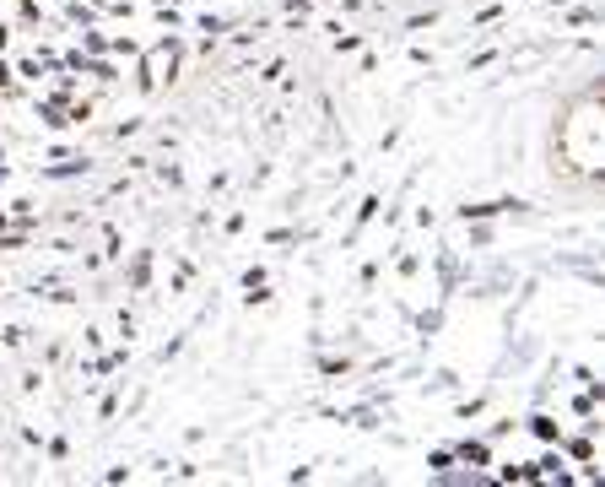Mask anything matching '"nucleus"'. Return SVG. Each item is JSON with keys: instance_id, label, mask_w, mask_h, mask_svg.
I'll use <instances>...</instances> for the list:
<instances>
[{"instance_id": "1", "label": "nucleus", "mask_w": 605, "mask_h": 487, "mask_svg": "<svg viewBox=\"0 0 605 487\" xmlns=\"http://www.w3.org/2000/svg\"><path fill=\"white\" fill-rule=\"evenodd\" d=\"M551 174L562 184H584L595 190L600 184V163H605V87H589V92H573L562 103V120L551 130Z\"/></svg>"}, {"instance_id": "2", "label": "nucleus", "mask_w": 605, "mask_h": 487, "mask_svg": "<svg viewBox=\"0 0 605 487\" xmlns=\"http://www.w3.org/2000/svg\"><path fill=\"white\" fill-rule=\"evenodd\" d=\"M179 71H184V33H168V38H157V44H146L136 55V65H130L141 98L179 87Z\"/></svg>"}, {"instance_id": "3", "label": "nucleus", "mask_w": 605, "mask_h": 487, "mask_svg": "<svg viewBox=\"0 0 605 487\" xmlns=\"http://www.w3.org/2000/svg\"><path fill=\"white\" fill-rule=\"evenodd\" d=\"M454 450V460H460L465 471H487L492 460H497V444H487L481 433H470V439H460V444H449Z\"/></svg>"}, {"instance_id": "4", "label": "nucleus", "mask_w": 605, "mask_h": 487, "mask_svg": "<svg viewBox=\"0 0 605 487\" xmlns=\"http://www.w3.org/2000/svg\"><path fill=\"white\" fill-rule=\"evenodd\" d=\"M152 266H157L152 249H136V260L125 266V287H130V293H146V287H152Z\"/></svg>"}, {"instance_id": "5", "label": "nucleus", "mask_w": 605, "mask_h": 487, "mask_svg": "<svg viewBox=\"0 0 605 487\" xmlns=\"http://www.w3.org/2000/svg\"><path fill=\"white\" fill-rule=\"evenodd\" d=\"M524 433H530L535 444H557V439H562V423H557L551 412H541V406H535V412L524 417Z\"/></svg>"}, {"instance_id": "6", "label": "nucleus", "mask_w": 605, "mask_h": 487, "mask_svg": "<svg viewBox=\"0 0 605 487\" xmlns=\"http://www.w3.org/2000/svg\"><path fill=\"white\" fill-rule=\"evenodd\" d=\"M233 22H238V17H222V11H195L190 28H195L200 38H222V33H233Z\"/></svg>"}, {"instance_id": "7", "label": "nucleus", "mask_w": 605, "mask_h": 487, "mask_svg": "<svg viewBox=\"0 0 605 487\" xmlns=\"http://www.w3.org/2000/svg\"><path fill=\"white\" fill-rule=\"evenodd\" d=\"M465 244L476 249V255H487L497 244V217H481V222H465Z\"/></svg>"}, {"instance_id": "8", "label": "nucleus", "mask_w": 605, "mask_h": 487, "mask_svg": "<svg viewBox=\"0 0 605 487\" xmlns=\"http://www.w3.org/2000/svg\"><path fill=\"white\" fill-rule=\"evenodd\" d=\"M22 98H28V82H17L11 55H0V103H22Z\"/></svg>"}, {"instance_id": "9", "label": "nucleus", "mask_w": 605, "mask_h": 487, "mask_svg": "<svg viewBox=\"0 0 605 487\" xmlns=\"http://www.w3.org/2000/svg\"><path fill=\"white\" fill-rule=\"evenodd\" d=\"M562 28H600V11L589 0H568L562 6Z\"/></svg>"}, {"instance_id": "10", "label": "nucleus", "mask_w": 605, "mask_h": 487, "mask_svg": "<svg viewBox=\"0 0 605 487\" xmlns=\"http://www.w3.org/2000/svg\"><path fill=\"white\" fill-rule=\"evenodd\" d=\"M65 28H71V33H82V28H98V11H92L87 6V0H65Z\"/></svg>"}, {"instance_id": "11", "label": "nucleus", "mask_w": 605, "mask_h": 487, "mask_svg": "<svg viewBox=\"0 0 605 487\" xmlns=\"http://www.w3.org/2000/svg\"><path fill=\"white\" fill-rule=\"evenodd\" d=\"M427 471H433L438 482H454L460 477V460H454V450H427Z\"/></svg>"}, {"instance_id": "12", "label": "nucleus", "mask_w": 605, "mask_h": 487, "mask_svg": "<svg viewBox=\"0 0 605 487\" xmlns=\"http://www.w3.org/2000/svg\"><path fill=\"white\" fill-rule=\"evenodd\" d=\"M152 22H157V28H173V33L190 28V17H184V11L173 6V0H152Z\"/></svg>"}, {"instance_id": "13", "label": "nucleus", "mask_w": 605, "mask_h": 487, "mask_svg": "<svg viewBox=\"0 0 605 487\" xmlns=\"http://www.w3.org/2000/svg\"><path fill=\"white\" fill-rule=\"evenodd\" d=\"M503 55H508V49H497V44L476 49V55L465 60V76H481V71H492V65H503Z\"/></svg>"}, {"instance_id": "14", "label": "nucleus", "mask_w": 605, "mask_h": 487, "mask_svg": "<svg viewBox=\"0 0 605 487\" xmlns=\"http://www.w3.org/2000/svg\"><path fill=\"white\" fill-rule=\"evenodd\" d=\"M362 44H368V33H357V28H335L330 33V49H335V55H357Z\"/></svg>"}, {"instance_id": "15", "label": "nucleus", "mask_w": 605, "mask_h": 487, "mask_svg": "<svg viewBox=\"0 0 605 487\" xmlns=\"http://www.w3.org/2000/svg\"><path fill=\"white\" fill-rule=\"evenodd\" d=\"M141 130H146V120H141V114H130V120H119V125L109 130V141H119V147H125V141H136Z\"/></svg>"}, {"instance_id": "16", "label": "nucleus", "mask_w": 605, "mask_h": 487, "mask_svg": "<svg viewBox=\"0 0 605 487\" xmlns=\"http://www.w3.org/2000/svg\"><path fill=\"white\" fill-rule=\"evenodd\" d=\"M514 428H519L514 417H492V423L481 428V439H487V444H503V439H508V433H514Z\"/></svg>"}, {"instance_id": "17", "label": "nucleus", "mask_w": 605, "mask_h": 487, "mask_svg": "<svg viewBox=\"0 0 605 487\" xmlns=\"http://www.w3.org/2000/svg\"><path fill=\"white\" fill-rule=\"evenodd\" d=\"M109 49V33H103V22L98 28H82V55H103Z\"/></svg>"}, {"instance_id": "18", "label": "nucleus", "mask_w": 605, "mask_h": 487, "mask_svg": "<svg viewBox=\"0 0 605 487\" xmlns=\"http://www.w3.org/2000/svg\"><path fill=\"white\" fill-rule=\"evenodd\" d=\"M28 325H6V331H0V347H6V352H22V347H28Z\"/></svg>"}, {"instance_id": "19", "label": "nucleus", "mask_w": 605, "mask_h": 487, "mask_svg": "<svg viewBox=\"0 0 605 487\" xmlns=\"http://www.w3.org/2000/svg\"><path fill=\"white\" fill-rule=\"evenodd\" d=\"M157 184H168V190H184V168H179V163H157Z\"/></svg>"}, {"instance_id": "20", "label": "nucleus", "mask_w": 605, "mask_h": 487, "mask_svg": "<svg viewBox=\"0 0 605 487\" xmlns=\"http://www.w3.org/2000/svg\"><path fill=\"white\" fill-rule=\"evenodd\" d=\"M487 406H492V396H470V401H460V406H454V417H465V423H470V417H481Z\"/></svg>"}, {"instance_id": "21", "label": "nucleus", "mask_w": 605, "mask_h": 487, "mask_svg": "<svg viewBox=\"0 0 605 487\" xmlns=\"http://www.w3.org/2000/svg\"><path fill=\"white\" fill-rule=\"evenodd\" d=\"M249 228V217H244V206H233V212H227L222 217V233H227V239H238V233H244Z\"/></svg>"}, {"instance_id": "22", "label": "nucleus", "mask_w": 605, "mask_h": 487, "mask_svg": "<svg viewBox=\"0 0 605 487\" xmlns=\"http://www.w3.org/2000/svg\"><path fill=\"white\" fill-rule=\"evenodd\" d=\"M260 282H271V266H260V260H254V266L238 276V287H260Z\"/></svg>"}, {"instance_id": "23", "label": "nucleus", "mask_w": 605, "mask_h": 487, "mask_svg": "<svg viewBox=\"0 0 605 487\" xmlns=\"http://www.w3.org/2000/svg\"><path fill=\"white\" fill-rule=\"evenodd\" d=\"M411 222H416V228H422V233H433V228H438V212H433V206L422 201V206H416V212H411Z\"/></svg>"}, {"instance_id": "24", "label": "nucleus", "mask_w": 605, "mask_h": 487, "mask_svg": "<svg viewBox=\"0 0 605 487\" xmlns=\"http://www.w3.org/2000/svg\"><path fill=\"white\" fill-rule=\"evenodd\" d=\"M44 450H49V460H71V439L55 433V439H44Z\"/></svg>"}, {"instance_id": "25", "label": "nucleus", "mask_w": 605, "mask_h": 487, "mask_svg": "<svg viewBox=\"0 0 605 487\" xmlns=\"http://www.w3.org/2000/svg\"><path fill=\"white\" fill-rule=\"evenodd\" d=\"M373 282H379V260H362V271H357V287H362V293H373Z\"/></svg>"}, {"instance_id": "26", "label": "nucleus", "mask_w": 605, "mask_h": 487, "mask_svg": "<svg viewBox=\"0 0 605 487\" xmlns=\"http://www.w3.org/2000/svg\"><path fill=\"white\" fill-rule=\"evenodd\" d=\"M173 477H179V482H200L206 471H200L195 460H173Z\"/></svg>"}, {"instance_id": "27", "label": "nucleus", "mask_w": 605, "mask_h": 487, "mask_svg": "<svg viewBox=\"0 0 605 487\" xmlns=\"http://www.w3.org/2000/svg\"><path fill=\"white\" fill-rule=\"evenodd\" d=\"M17 49V28H11V17H0V55H11Z\"/></svg>"}, {"instance_id": "28", "label": "nucleus", "mask_w": 605, "mask_h": 487, "mask_svg": "<svg viewBox=\"0 0 605 487\" xmlns=\"http://www.w3.org/2000/svg\"><path fill=\"white\" fill-rule=\"evenodd\" d=\"M103 341H109V336H103V325H87V331H82V347L87 352H103Z\"/></svg>"}, {"instance_id": "29", "label": "nucleus", "mask_w": 605, "mask_h": 487, "mask_svg": "<svg viewBox=\"0 0 605 487\" xmlns=\"http://www.w3.org/2000/svg\"><path fill=\"white\" fill-rule=\"evenodd\" d=\"M433 49H427V44H411V65H422V71H433Z\"/></svg>"}, {"instance_id": "30", "label": "nucleus", "mask_w": 605, "mask_h": 487, "mask_svg": "<svg viewBox=\"0 0 605 487\" xmlns=\"http://www.w3.org/2000/svg\"><path fill=\"white\" fill-rule=\"evenodd\" d=\"M114 417H119V396H103L98 401V423H114Z\"/></svg>"}, {"instance_id": "31", "label": "nucleus", "mask_w": 605, "mask_h": 487, "mask_svg": "<svg viewBox=\"0 0 605 487\" xmlns=\"http://www.w3.org/2000/svg\"><path fill=\"white\" fill-rule=\"evenodd\" d=\"M281 76H287V60H271L260 76H254V82H281Z\"/></svg>"}, {"instance_id": "32", "label": "nucleus", "mask_w": 605, "mask_h": 487, "mask_svg": "<svg viewBox=\"0 0 605 487\" xmlns=\"http://www.w3.org/2000/svg\"><path fill=\"white\" fill-rule=\"evenodd\" d=\"M103 482H114V487L119 482H136V471H130V466H109V471H103Z\"/></svg>"}, {"instance_id": "33", "label": "nucleus", "mask_w": 605, "mask_h": 487, "mask_svg": "<svg viewBox=\"0 0 605 487\" xmlns=\"http://www.w3.org/2000/svg\"><path fill=\"white\" fill-rule=\"evenodd\" d=\"M125 168H130V174H146V168H152V157H146V152H130Z\"/></svg>"}, {"instance_id": "34", "label": "nucleus", "mask_w": 605, "mask_h": 487, "mask_svg": "<svg viewBox=\"0 0 605 487\" xmlns=\"http://www.w3.org/2000/svg\"><path fill=\"white\" fill-rule=\"evenodd\" d=\"M119 336H125V341L136 336V314H130V309H119Z\"/></svg>"}, {"instance_id": "35", "label": "nucleus", "mask_w": 605, "mask_h": 487, "mask_svg": "<svg viewBox=\"0 0 605 487\" xmlns=\"http://www.w3.org/2000/svg\"><path fill=\"white\" fill-rule=\"evenodd\" d=\"M227 179H233V174H227V168H217V174H211V184H206V190H211V195H222V190H227Z\"/></svg>"}, {"instance_id": "36", "label": "nucleus", "mask_w": 605, "mask_h": 487, "mask_svg": "<svg viewBox=\"0 0 605 487\" xmlns=\"http://www.w3.org/2000/svg\"><path fill=\"white\" fill-rule=\"evenodd\" d=\"M6 184H11V163L0 157V190H6Z\"/></svg>"}, {"instance_id": "37", "label": "nucleus", "mask_w": 605, "mask_h": 487, "mask_svg": "<svg viewBox=\"0 0 605 487\" xmlns=\"http://www.w3.org/2000/svg\"><path fill=\"white\" fill-rule=\"evenodd\" d=\"M11 228V212H0V233H6Z\"/></svg>"}, {"instance_id": "38", "label": "nucleus", "mask_w": 605, "mask_h": 487, "mask_svg": "<svg viewBox=\"0 0 605 487\" xmlns=\"http://www.w3.org/2000/svg\"><path fill=\"white\" fill-rule=\"evenodd\" d=\"M546 6H557V11H562V6H568V0H546Z\"/></svg>"}, {"instance_id": "39", "label": "nucleus", "mask_w": 605, "mask_h": 487, "mask_svg": "<svg viewBox=\"0 0 605 487\" xmlns=\"http://www.w3.org/2000/svg\"><path fill=\"white\" fill-rule=\"evenodd\" d=\"M0 293H6V276H0Z\"/></svg>"}]
</instances>
